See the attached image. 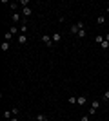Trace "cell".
I'll return each instance as SVG.
<instances>
[{
    "mask_svg": "<svg viewBox=\"0 0 109 121\" xmlns=\"http://www.w3.org/2000/svg\"><path fill=\"white\" fill-rule=\"evenodd\" d=\"M42 42H44L47 47H53V45H55V42H53V38L49 35H44V36H42Z\"/></svg>",
    "mask_w": 109,
    "mask_h": 121,
    "instance_id": "6da1fadb",
    "label": "cell"
},
{
    "mask_svg": "<svg viewBox=\"0 0 109 121\" xmlns=\"http://www.w3.org/2000/svg\"><path fill=\"white\" fill-rule=\"evenodd\" d=\"M85 101H87V96H85V94H82V96L76 98V105H85Z\"/></svg>",
    "mask_w": 109,
    "mask_h": 121,
    "instance_id": "7a4b0ae2",
    "label": "cell"
},
{
    "mask_svg": "<svg viewBox=\"0 0 109 121\" xmlns=\"http://www.w3.org/2000/svg\"><path fill=\"white\" fill-rule=\"evenodd\" d=\"M22 15H24V18L31 16V7H24V9H22Z\"/></svg>",
    "mask_w": 109,
    "mask_h": 121,
    "instance_id": "3957f363",
    "label": "cell"
},
{
    "mask_svg": "<svg viewBox=\"0 0 109 121\" xmlns=\"http://www.w3.org/2000/svg\"><path fill=\"white\" fill-rule=\"evenodd\" d=\"M51 38H53V42L57 43V42H60V38H62V35H60V33H53V35H51Z\"/></svg>",
    "mask_w": 109,
    "mask_h": 121,
    "instance_id": "277c9868",
    "label": "cell"
},
{
    "mask_svg": "<svg viewBox=\"0 0 109 121\" xmlns=\"http://www.w3.org/2000/svg\"><path fill=\"white\" fill-rule=\"evenodd\" d=\"M18 43H22V45L27 43V36L26 35H18Z\"/></svg>",
    "mask_w": 109,
    "mask_h": 121,
    "instance_id": "5b68a950",
    "label": "cell"
},
{
    "mask_svg": "<svg viewBox=\"0 0 109 121\" xmlns=\"http://www.w3.org/2000/svg\"><path fill=\"white\" fill-rule=\"evenodd\" d=\"M82 29H84V27H82ZM78 31H80V27H78V24L71 25V33H73V35H78Z\"/></svg>",
    "mask_w": 109,
    "mask_h": 121,
    "instance_id": "8992f818",
    "label": "cell"
},
{
    "mask_svg": "<svg viewBox=\"0 0 109 121\" xmlns=\"http://www.w3.org/2000/svg\"><path fill=\"white\" fill-rule=\"evenodd\" d=\"M96 24H98V25H104V24H105V16H104V15H100L98 18H96Z\"/></svg>",
    "mask_w": 109,
    "mask_h": 121,
    "instance_id": "52a82bcc",
    "label": "cell"
},
{
    "mask_svg": "<svg viewBox=\"0 0 109 121\" xmlns=\"http://www.w3.org/2000/svg\"><path fill=\"white\" fill-rule=\"evenodd\" d=\"M13 117V110H5L4 112V119H11Z\"/></svg>",
    "mask_w": 109,
    "mask_h": 121,
    "instance_id": "ba28073f",
    "label": "cell"
},
{
    "mask_svg": "<svg viewBox=\"0 0 109 121\" xmlns=\"http://www.w3.org/2000/svg\"><path fill=\"white\" fill-rule=\"evenodd\" d=\"M85 35H87V31H85V27H84V29H80V31H78V38H84V36H85Z\"/></svg>",
    "mask_w": 109,
    "mask_h": 121,
    "instance_id": "9c48e42d",
    "label": "cell"
},
{
    "mask_svg": "<svg viewBox=\"0 0 109 121\" xmlns=\"http://www.w3.org/2000/svg\"><path fill=\"white\" fill-rule=\"evenodd\" d=\"M2 51H4V52H5V51H9V42H2Z\"/></svg>",
    "mask_w": 109,
    "mask_h": 121,
    "instance_id": "30bf717a",
    "label": "cell"
},
{
    "mask_svg": "<svg viewBox=\"0 0 109 121\" xmlns=\"http://www.w3.org/2000/svg\"><path fill=\"white\" fill-rule=\"evenodd\" d=\"M36 121H49L44 114H36Z\"/></svg>",
    "mask_w": 109,
    "mask_h": 121,
    "instance_id": "8fae6325",
    "label": "cell"
},
{
    "mask_svg": "<svg viewBox=\"0 0 109 121\" xmlns=\"http://www.w3.org/2000/svg\"><path fill=\"white\" fill-rule=\"evenodd\" d=\"M95 42H96V43H102V42H104V36H102V35H96V36H95Z\"/></svg>",
    "mask_w": 109,
    "mask_h": 121,
    "instance_id": "7c38bea8",
    "label": "cell"
},
{
    "mask_svg": "<svg viewBox=\"0 0 109 121\" xmlns=\"http://www.w3.org/2000/svg\"><path fill=\"white\" fill-rule=\"evenodd\" d=\"M98 107H100V101H98V99H95L93 103H91V108H95V110H96Z\"/></svg>",
    "mask_w": 109,
    "mask_h": 121,
    "instance_id": "4fadbf2b",
    "label": "cell"
},
{
    "mask_svg": "<svg viewBox=\"0 0 109 121\" xmlns=\"http://www.w3.org/2000/svg\"><path fill=\"white\" fill-rule=\"evenodd\" d=\"M67 103H69V105H76V96H71L67 99Z\"/></svg>",
    "mask_w": 109,
    "mask_h": 121,
    "instance_id": "5bb4252c",
    "label": "cell"
},
{
    "mask_svg": "<svg viewBox=\"0 0 109 121\" xmlns=\"http://www.w3.org/2000/svg\"><path fill=\"white\" fill-rule=\"evenodd\" d=\"M100 47H102V49H109V42H107V40H104L102 43H100Z\"/></svg>",
    "mask_w": 109,
    "mask_h": 121,
    "instance_id": "9a60e30c",
    "label": "cell"
},
{
    "mask_svg": "<svg viewBox=\"0 0 109 121\" xmlns=\"http://www.w3.org/2000/svg\"><path fill=\"white\" fill-rule=\"evenodd\" d=\"M18 20H20V16H18V13H13V22H15V24H18Z\"/></svg>",
    "mask_w": 109,
    "mask_h": 121,
    "instance_id": "2e32d148",
    "label": "cell"
},
{
    "mask_svg": "<svg viewBox=\"0 0 109 121\" xmlns=\"http://www.w3.org/2000/svg\"><path fill=\"white\" fill-rule=\"evenodd\" d=\"M9 33H11V35H16V33H18V29H16L15 25H13V27H11V29H9Z\"/></svg>",
    "mask_w": 109,
    "mask_h": 121,
    "instance_id": "e0dca14e",
    "label": "cell"
},
{
    "mask_svg": "<svg viewBox=\"0 0 109 121\" xmlns=\"http://www.w3.org/2000/svg\"><path fill=\"white\" fill-rule=\"evenodd\" d=\"M27 31V24H22V27H20V33H26Z\"/></svg>",
    "mask_w": 109,
    "mask_h": 121,
    "instance_id": "ac0fdd59",
    "label": "cell"
},
{
    "mask_svg": "<svg viewBox=\"0 0 109 121\" xmlns=\"http://www.w3.org/2000/svg\"><path fill=\"white\" fill-rule=\"evenodd\" d=\"M4 38H5V42H9V40H11V38H13V35H11V33H7V35H5V36H4Z\"/></svg>",
    "mask_w": 109,
    "mask_h": 121,
    "instance_id": "d6986e66",
    "label": "cell"
},
{
    "mask_svg": "<svg viewBox=\"0 0 109 121\" xmlns=\"http://www.w3.org/2000/svg\"><path fill=\"white\" fill-rule=\"evenodd\" d=\"M20 4L24 5V7H27V4H29V0H20Z\"/></svg>",
    "mask_w": 109,
    "mask_h": 121,
    "instance_id": "ffe728a7",
    "label": "cell"
},
{
    "mask_svg": "<svg viewBox=\"0 0 109 121\" xmlns=\"http://www.w3.org/2000/svg\"><path fill=\"white\" fill-rule=\"evenodd\" d=\"M104 99H105V101L109 99V91H105V94H104Z\"/></svg>",
    "mask_w": 109,
    "mask_h": 121,
    "instance_id": "44dd1931",
    "label": "cell"
},
{
    "mask_svg": "<svg viewBox=\"0 0 109 121\" xmlns=\"http://www.w3.org/2000/svg\"><path fill=\"white\" fill-rule=\"evenodd\" d=\"M80 121H89V116H84V117H82Z\"/></svg>",
    "mask_w": 109,
    "mask_h": 121,
    "instance_id": "7402d4cb",
    "label": "cell"
},
{
    "mask_svg": "<svg viewBox=\"0 0 109 121\" xmlns=\"http://www.w3.org/2000/svg\"><path fill=\"white\" fill-rule=\"evenodd\" d=\"M9 121H18V117H15V116H13V117H11Z\"/></svg>",
    "mask_w": 109,
    "mask_h": 121,
    "instance_id": "603a6c76",
    "label": "cell"
},
{
    "mask_svg": "<svg viewBox=\"0 0 109 121\" xmlns=\"http://www.w3.org/2000/svg\"><path fill=\"white\" fill-rule=\"evenodd\" d=\"M105 40H107V42H109V35H105Z\"/></svg>",
    "mask_w": 109,
    "mask_h": 121,
    "instance_id": "cb8c5ba5",
    "label": "cell"
},
{
    "mask_svg": "<svg viewBox=\"0 0 109 121\" xmlns=\"http://www.w3.org/2000/svg\"><path fill=\"white\" fill-rule=\"evenodd\" d=\"M105 103H107V105H109V99H107V101H105Z\"/></svg>",
    "mask_w": 109,
    "mask_h": 121,
    "instance_id": "d4e9b609",
    "label": "cell"
}]
</instances>
